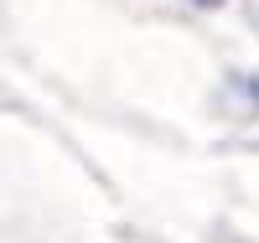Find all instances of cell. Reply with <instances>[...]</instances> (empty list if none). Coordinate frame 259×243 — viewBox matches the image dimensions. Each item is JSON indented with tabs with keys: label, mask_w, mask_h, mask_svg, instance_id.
<instances>
[{
	"label": "cell",
	"mask_w": 259,
	"mask_h": 243,
	"mask_svg": "<svg viewBox=\"0 0 259 243\" xmlns=\"http://www.w3.org/2000/svg\"><path fill=\"white\" fill-rule=\"evenodd\" d=\"M192 6H202V11H218V6H223V0H192Z\"/></svg>",
	"instance_id": "1"
}]
</instances>
